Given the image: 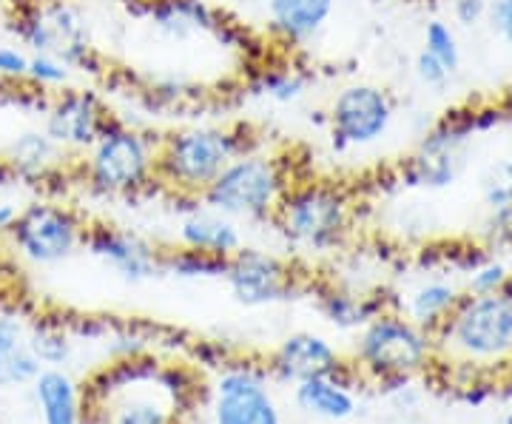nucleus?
I'll use <instances>...</instances> for the list:
<instances>
[{"label": "nucleus", "mask_w": 512, "mask_h": 424, "mask_svg": "<svg viewBox=\"0 0 512 424\" xmlns=\"http://www.w3.org/2000/svg\"><path fill=\"white\" fill-rule=\"evenodd\" d=\"M359 362L379 376H399L416 370L427 359V336L416 322L402 316H373L359 339Z\"/></svg>", "instance_id": "obj_9"}, {"label": "nucleus", "mask_w": 512, "mask_h": 424, "mask_svg": "<svg viewBox=\"0 0 512 424\" xmlns=\"http://www.w3.org/2000/svg\"><path fill=\"white\" fill-rule=\"evenodd\" d=\"M248 3H265V0H248Z\"/></svg>", "instance_id": "obj_41"}, {"label": "nucleus", "mask_w": 512, "mask_h": 424, "mask_svg": "<svg viewBox=\"0 0 512 424\" xmlns=\"http://www.w3.org/2000/svg\"><path fill=\"white\" fill-rule=\"evenodd\" d=\"M293 185L288 166L265 151H245L217 174L202 191L200 203L231 220H274L276 208Z\"/></svg>", "instance_id": "obj_5"}, {"label": "nucleus", "mask_w": 512, "mask_h": 424, "mask_svg": "<svg viewBox=\"0 0 512 424\" xmlns=\"http://www.w3.org/2000/svg\"><path fill=\"white\" fill-rule=\"evenodd\" d=\"M271 370L279 382L299 385L305 379L342 373V359L328 339L316 333H291L274 353Z\"/></svg>", "instance_id": "obj_15"}, {"label": "nucleus", "mask_w": 512, "mask_h": 424, "mask_svg": "<svg viewBox=\"0 0 512 424\" xmlns=\"http://www.w3.org/2000/svg\"><path fill=\"white\" fill-rule=\"evenodd\" d=\"M29 351L35 353L40 365L57 368L63 362H69L72 356V342L69 336L57 328H35V333L29 336Z\"/></svg>", "instance_id": "obj_28"}, {"label": "nucleus", "mask_w": 512, "mask_h": 424, "mask_svg": "<svg viewBox=\"0 0 512 424\" xmlns=\"http://www.w3.org/2000/svg\"><path fill=\"white\" fill-rule=\"evenodd\" d=\"M487 237L493 242L512 240V205L510 208H495L487 217Z\"/></svg>", "instance_id": "obj_35"}, {"label": "nucleus", "mask_w": 512, "mask_h": 424, "mask_svg": "<svg viewBox=\"0 0 512 424\" xmlns=\"http://www.w3.org/2000/svg\"><path fill=\"white\" fill-rule=\"evenodd\" d=\"M225 282L237 302L248 308H262V305H276L293 299L299 291L296 274L285 259L256 251V248H239L234 257L228 259L225 268Z\"/></svg>", "instance_id": "obj_10"}, {"label": "nucleus", "mask_w": 512, "mask_h": 424, "mask_svg": "<svg viewBox=\"0 0 512 424\" xmlns=\"http://www.w3.org/2000/svg\"><path fill=\"white\" fill-rule=\"evenodd\" d=\"M251 89H254V94H262L274 103L288 106L308 92V74L293 69V66H268V69L256 72V77L251 80Z\"/></svg>", "instance_id": "obj_23"}, {"label": "nucleus", "mask_w": 512, "mask_h": 424, "mask_svg": "<svg viewBox=\"0 0 512 424\" xmlns=\"http://www.w3.org/2000/svg\"><path fill=\"white\" fill-rule=\"evenodd\" d=\"M26 69H29V57L18 52V49H9L3 46L0 49V74L3 77H26Z\"/></svg>", "instance_id": "obj_37"}, {"label": "nucleus", "mask_w": 512, "mask_h": 424, "mask_svg": "<svg viewBox=\"0 0 512 424\" xmlns=\"http://www.w3.org/2000/svg\"><path fill=\"white\" fill-rule=\"evenodd\" d=\"M157 137H148L146 131L134 129L120 117H111V123L89 148V157L83 160V183L97 197L111 200H131L157 188Z\"/></svg>", "instance_id": "obj_3"}, {"label": "nucleus", "mask_w": 512, "mask_h": 424, "mask_svg": "<svg viewBox=\"0 0 512 424\" xmlns=\"http://www.w3.org/2000/svg\"><path fill=\"white\" fill-rule=\"evenodd\" d=\"M319 311H322V316L328 319L330 325H336L342 331L362 328L373 316H379L376 302H370L367 296L339 291V288H330V291L319 296Z\"/></svg>", "instance_id": "obj_22"}, {"label": "nucleus", "mask_w": 512, "mask_h": 424, "mask_svg": "<svg viewBox=\"0 0 512 424\" xmlns=\"http://www.w3.org/2000/svg\"><path fill=\"white\" fill-rule=\"evenodd\" d=\"M248 126H183L157 137V188L180 200H200L222 168L256 148Z\"/></svg>", "instance_id": "obj_1"}, {"label": "nucleus", "mask_w": 512, "mask_h": 424, "mask_svg": "<svg viewBox=\"0 0 512 424\" xmlns=\"http://www.w3.org/2000/svg\"><path fill=\"white\" fill-rule=\"evenodd\" d=\"M393 117L396 100L387 89L373 83H350L330 100L325 123L333 148L348 151L379 143L393 126Z\"/></svg>", "instance_id": "obj_6"}, {"label": "nucleus", "mask_w": 512, "mask_h": 424, "mask_svg": "<svg viewBox=\"0 0 512 424\" xmlns=\"http://www.w3.org/2000/svg\"><path fill=\"white\" fill-rule=\"evenodd\" d=\"M148 370V362L128 359L117 362L111 376L114 385L109 388V396L114 399L106 410V424H174L177 422V396L183 388H177L171 379L177 370H160L157 388L140 390L143 373Z\"/></svg>", "instance_id": "obj_7"}, {"label": "nucleus", "mask_w": 512, "mask_h": 424, "mask_svg": "<svg viewBox=\"0 0 512 424\" xmlns=\"http://www.w3.org/2000/svg\"><path fill=\"white\" fill-rule=\"evenodd\" d=\"M20 348V322L0 311V362Z\"/></svg>", "instance_id": "obj_36"}, {"label": "nucleus", "mask_w": 512, "mask_h": 424, "mask_svg": "<svg viewBox=\"0 0 512 424\" xmlns=\"http://www.w3.org/2000/svg\"><path fill=\"white\" fill-rule=\"evenodd\" d=\"M69 66L55 55H35L29 57V69H26V77L40 86V89H57L69 80Z\"/></svg>", "instance_id": "obj_30"}, {"label": "nucleus", "mask_w": 512, "mask_h": 424, "mask_svg": "<svg viewBox=\"0 0 512 424\" xmlns=\"http://www.w3.org/2000/svg\"><path fill=\"white\" fill-rule=\"evenodd\" d=\"M109 106L103 97L89 89H69L57 94L55 103L46 114V134L60 148L72 151H89L97 143V137L111 123Z\"/></svg>", "instance_id": "obj_12"}, {"label": "nucleus", "mask_w": 512, "mask_h": 424, "mask_svg": "<svg viewBox=\"0 0 512 424\" xmlns=\"http://www.w3.org/2000/svg\"><path fill=\"white\" fill-rule=\"evenodd\" d=\"M450 333L473 356H495L512 345V299L504 294L470 296L458 302Z\"/></svg>", "instance_id": "obj_11"}, {"label": "nucleus", "mask_w": 512, "mask_h": 424, "mask_svg": "<svg viewBox=\"0 0 512 424\" xmlns=\"http://www.w3.org/2000/svg\"><path fill=\"white\" fill-rule=\"evenodd\" d=\"M43 365L37 362V356L29 348H18L9 353L0 362V388H18V385H29L40 376Z\"/></svg>", "instance_id": "obj_29"}, {"label": "nucleus", "mask_w": 512, "mask_h": 424, "mask_svg": "<svg viewBox=\"0 0 512 424\" xmlns=\"http://www.w3.org/2000/svg\"><path fill=\"white\" fill-rule=\"evenodd\" d=\"M180 245L231 259L242 248V231H239L237 220H231L197 200L180 220Z\"/></svg>", "instance_id": "obj_18"}, {"label": "nucleus", "mask_w": 512, "mask_h": 424, "mask_svg": "<svg viewBox=\"0 0 512 424\" xmlns=\"http://www.w3.org/2000/svg\"><path fill=\"white\" fill-rule=\"evenodd\" d=\"M416 74H419L421 83L430 86V89H441V86L450 80V72H447L430 52H424V49H421L419 57H416Z\"/></svg>", "instance_id": "obj_32"}, {"label": "nucleus", "mask_w": 512, "mask_h": 424, "mask_svg": "<svg viewBox=\"0 0 512 424\" xmlns=\"http://www.w3.org/2000/svg\"><path fill=\"white\" fill-rule=\"evenodd\" d=\"M15 217H18V208H15V205L0 203V234L9 231V225L15 222Z\"/></svg>", "instance_id": "obj_38"}, {"label": "nucleus", "mask_w": 512, "mask_h": 424, "mask_svg": "<svg viewBox=\"0 0 512 424\" xmlns=\"http://www.w3.org/2000/svg\"><path fill=\"white\" fill-rule=\"evenodd\" d=\"M424 52H430V55L436 57L450 74H456L458 66H461L458 37L444 20H430L427 23V29H424Z\"/></svg>", "instance_id": "obj_27"}, {"label": "nucleus", "mask_w": 512, "mask_h": 424, "mask_svg": "<svg viewBox=\"0 0 512 424\" xmlns=\"http://www.w3.org/2000/svg\"><path fill=\"white\" fill-rule=\"evenodd\" d=\"M507 279H510V274H507V268L501 262H484V265H478L476 271H473V277H470V294H501Z\"/></svg>", "instance_id": "obj_31"}, {"label": "nucleus", "mask_w": 512, "mask_h": 424, "mask_svg": "<svg viewBox=\"0 0 512 424\" xmlns=\"http://www.w3.org/2000/svg\"><path fill=\"white\" fill-rule=\"evenodd\" d=\"M60 146L46 131H29L9 148V166L23 180H43L57 166Z\"/></svg>", "instance_id": "obj_21"}, {"label": "nucleus", "mask_w": 512, "mask_h": 424, "mask_svg": "<svg viewBox=\"0 0 512 424\" xmlns=\"http://www.w3.org/2000/svg\"><path fill=\"white\" fill-rule=\"evenodd\" d=\"M504 117L501 106H473L441 117L399 168L402 185L421 191L450 188L467 171L478 134L495 129Z\"/></svg>", "instance_id": "obj_2"}, {"label": "nucleus", "mask_w": 512, "mask_h": 424, "mask_svg": "<svg viewBox=\"0 0 512 424\" xmlns=\"http://www.w3.org/2000/svg\"><path fill=\"white\" fill-rule=\"evenodd\" d=\"M421 3H439V0H421Z\"/></svg>", "instance_id": "obj_40"}, {"label": "nucleus", "mask_w": 512, "mask_h": 424, "mask_svg": "<svg viewBox=\"0 0 512 424\" xmlns=\"http://www.w3.org/2000/svg\"><path fill=\"white\" fill-rule=\"evenodd\" d=\"M490 12V0H453V18L461 26H476L487 18Z\"/></svg>", "instance_id": "obj_33"}, {"label": "nucleus", "mask_w": 512, "mask_h": 424, "mask_svg": "<svg viewBox=\"0 0 512 424\" xmlns=\"http://www.w3.org/2000/svg\"><path fill=\"white\" fill-rule=\"evenodd\" d=\"M83 245L89 248L92 257L103 259L128 282H143L163 271V251L134 231H123L114 225H92L86 228Z\"/></svg>", "instance_id": "obj_13"}, {"label": "nucleus", "mask_w": 512, "mask_h": 424, "mask_svg": "<svg viewBox=\"0 0 512 424\" xmlns=\"http://www.w3.org/2000/svg\"><path fill=\"white\" fill-rule=\"evenodd\" d=\"M481 200L487 211L512 205V157H498L481 174Z\"/></svg>", "instance_id": "obj_26"}, {"label": "nucleus", "mask_w": 512, "mask_h": 424, "mask_svg": "<svg viewBox=\"0 0 512 424\" xmlns=\"http://www.w3.org/2000/svg\"><path fill=\"white\" fill-rule=\"evenodd\" d=\"M214 424H282L262 373L251 368L222 373L217 382Z\"/></svg>", "instance_id": "obj_14"}, {"label": "nucleus", "mask_w": 512, "mask_h": 424, "mask_svg": "<svg viewBox=\"0 0 512 424\" xmlns=\"http://www.w3.org/2000/svg\"><path fill=\"white\" fill-rule=\"evenodd\" d=\"M501 109H504V114H507V117H512V89H510V92H507V97H504Z\"/></svg>", "instance_id": "obj_39"}, {"label": "nucleus", "mask_w": 512, "mask_h": 424, "mask_svg": "<svg viewBox=\"0 0 512 424\" xmlns=\"http://www.w3.org/2000/svg\"><path fill=\"white\" fill-rule=\"evenodd\" d=\"M274 222L293 248L330 254L350 237L353 203L342 185L325 180L293 183L276 208Z\"/></svg>", "instance_id": "obj_4"}, {"label": "nucleus", "mask_w": 512, "mask_h": 424, "mask_svg": "<svg viewBox=\"0 0 512 424\" xmlns=\"http://www.w3.org/2000/svg\"><path fill=\"white\" fill-rule=\"evenodd\" d=\"M32 385H35V402L40 407L43 424H83L80 393L69 373L57 368L40 370Z\"/></svg>", "instance_id": "obj_20"}, {"label": "nucleus", "mask_w": 512, "mask_h": 424, "mask_svg": "<svg viewBox=\"0 0 512 424\" xmlns=\"http://www.w3.org/2000/svg\"><path fill=\"white\" fill-rule=\"evenodd\" d=\"M228 259L205 254V251H194V248H174V251H163V271L183 279L197 277H225Z\"/></svg>", "instance_id": "obj_25"}, {"label": "nucleus", "mask_w": 512, "mask_h": 424, "mask_svg": "<svg viewBox=\"0 0 512 424\" xmlns=\"http://www.w3.org/2000/svg\"><path fill=\"white\" fill-rule=\"evenodd\" d=\"M458 291L450 282H427L410 296V316L416 325H439L458 308Z\"/></svg>", "instance_id": "obj_24"}, {"label": "nucleus", "mask_w": 512, "mask_h": 424, "mask_svg": "<svg viewBox=\"0 0 512 424\" xmlns=\"http://www.w3.org/2000/svg\"><path fill=\"white\" fill-rule=\"evenodd\" d=\"M15 248L35 265H55L83 245L86 225L66 205L35 203L23 208L6 231Z\"/></svg>", "instance_id": "obj_8"}, {"label": "nucleus", "mask_w": 512, "mask_h": 424, "mask_svg": "<svg viewBox=\"0 0 512 424\" xmlns=\"http://www.w3.org/2000/svg\"><path fill=\"white\" fill-rule=\"evenodd\" d=\"M487 15L493 20V29L498 32V37L512 46V0H493Z\"/></svg>", "instance_id": "obj_34"}, {"label": "nucleus", "mask_w": 512, "mask_h": 424, "mask_svg": "<svg viewBox=\"0 0 512 424\" xmlns=\"http://www.w3.org/2000/svg\"><path fill=\"white\" fill-rule=\"evenodd\" d=\"M265 23L276 43L299 49L328 26L336 0H265Z\"/></svg>", "instance_id": "obj_16"}, {"label": "nucleus", "mask_w": 512, "mask_h": 424, "mask_svg": "<svg viewBox=\"0 0 512 424\" xmlns=\"http://www.w3.org/2000/svg\"><path fill=\"white\" fill-rule=\"evenodd\" d=\"M507 424H512V413H510V416H507Z\"/></svg>", "instance_id": "obj_42"}, {"label": "nucleus", "mask_w": 512, "mask_h": 424, "mask_svg": "<svg viewBox=\"0 0 512 424\" xmlns=\"http://www.w3.org/2000/svg\"><path fill=\"white\" fill-rule=\"evenodd\" d=\"M296 405L305 413L325 422H345L356 413V396L350 393L348 382L336 376H316L296 385Z\"/></svg>", "instance_id": "obj_19"}, {"label": "nucleus", "mask_w": 512, "mask_h": 424, "mask_svg": "<svg viewBox=\"0 0 512 424\" xmlns=\"http://www.w3.org/2000/svg\"><path fill=\"white\" fill-rule=\"evenodd\" d=\"M143 15L160 35L174 40L191 35H214L222 40L231 29L220 12L205 0H146Z\"/></svg>", "instance_id": "obj_17"}]
</instances>
